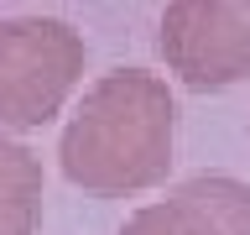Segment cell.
Instances as JSON below:
<instances>
[{"mask_svg":"<svg viewBox=\"0 0 250 235\" xmlns=\"http://www.w3.org/2000/svg\"><path fill=\"white\" fill-rule=\"evenodd\" d=\"M62 172L89 193H141L172 167V94L146 68H115L62 131Z\"/></svg>","mask_w":250,"mask_h":235,"instance_id":"1","label":"cell"},{"mask_svg":"<svg viewBox=\"0 0 250 235\" xmlns=\"http://www.w3.org/2000/svg\"><path fill=\"white\" fill-rule=\"evenodd\" d=\"M83 73V42L68 21H0V125H42Z\"/></svg>","mask_w":250,"mask_h":235,"instance_id":"2","label":"cell"},{"mask_svg":"<svg viewBox=\"0 0 250 235\" xmlns=\"http://www.w3.org/2000/svg\"><path fill=\"white\" fill-rule=\"evenodd\" d=\"M162 58L188 89L214 94L250 78V0H183L162 11Z\"/></svg>","mask_w":250,"mask_h":235,"instance_id":"3","label":"cell"},{"mask_svg":"<svg viewBox=\"0 0 250 235\" xmlns=\"http://www.w3.org/2000/svg\"><path fill=\"white\" fill-rule=\"evenodd\" d=\"M120 235H250V188L234 178H193L167 204L141 209Z\"/></svg>","mask_w":250,"mask_h":235,"instance_id":"4","label":"cell"},{"mask_svg":"<svg viewBox=\"0 0 250 235\" xmlns=\"http://www.w3.org/2000/svg\"><path fill=\"white\" fill-rule=\"evenodd\" d=\"M42 167L21 141L0 136V235H37Z\"/></svg>","mask_w":250,"mask_h":235,"instance_id":"5","label":"cell"}]
</instances>
